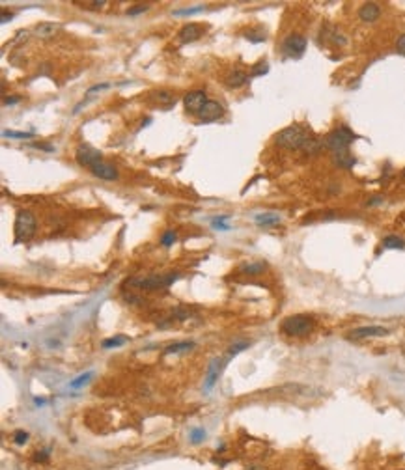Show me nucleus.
Here are the masks:
<instances>
[{
  "mask_svg": "<svg viewBox=\"0 0 405 470\" xmlns=\"http://www.w3.org/2000/svg\"><path fill=\"white\" fill-rule=\"evenodd\" d=\"M310 138L312 136H310V133L304 127L291 125L286 127L284 131H280L277 134V138H275V142H277V146L284 148V150H303Z\"/></svg>",
  "mask_w": 405,
  "mask_h": 470,
  "instance_id": "nucleus-1",
  "label": "nucleus"
},
{
  "mask_svg": "<svg viewBox=\"0 0 405 470\" xmlns=\"http://www.w3.org/2000/svg\"><path fill=\"white\" fill-rule=\"evenodd\" d=\"M355 138H357V136H355L353 131H351L349 127L342 125V127H338V129H334L332 133L327 134V138L323 140V146L329 148L330 151H334V153H344V151H347V148L353 144Z\"/></svg>",
  "mask_w": 405,
  "mask_h": 470,
  "instance_id": "nucleus-2",
  "label": "nucleus"
},
{
  "mask_svg": "<svg viewBox=\"0 0 405 470\" xmlns=\"http://www.w3.org/2000/svg\"><path fill=\"white\" fill-rule=\"evenodd\" d=\"M282 332L287 336H306L312 332L314 328V319L308 315H289L282 321Z\"/></svg>",
  "mask_w": 405,
  "mask_h": 470,
  "instance_id": "nucleus-3",
  "label": "nucleus"
},
{
  "mask_svg": "<svg viewBox=\"0 0 405 470\" xmlns=\"http://www.w3.org/2000/svg\"><path fill=\"white\" fill-rule=\"evenodd\" d=\"M15 243H26L36 234V217L30 211H19L15 218Z\"/></svg>",
  "mask_w": 405,
  "mask_h": 470,
  "instance_id": "nucleus-4",
  "label": "nucleus"
},
{
  "mask_svg": "<svg viewBox=\"0 0 405 470\" xmlns=\"http://www.w3.org/2000/svg\"><path fill=\"white\" fill-rule=\"evenodd\" d=\"M177 278H179L177 273H168V274H153L146 278H131L127 280V284L136 285L140 289H162V287H168L172 282H176Z\"/></svg>",
  "mask_w": 405,
  "mask_h": 470,
  "instance_id": "nucleus-5",
  "label": "nucleus"
},
{
  "mask_svg": "<svg viewBox=\"0 0 405 470\" xmlns=\"http://www.w3.org/2000/svg\"><path fill=\"white\" fill-rule=\"evenodd\" d=\"M75 157L82 166H88V168H93L97 162H101L103 160L101 151L93 150V148H90V146H79V148H77Z\"/></svg>",
  "mask_w": 405,
  "mask_h": 470,
  "instance_id": "nucleus-6",
  "label": "nucleus"
},
{
  "mask_svg": "<svg viewBox=\"0 0 405 470\" xmlns=\"http://www.w3.org/2000/svg\"><path fill=\"white\" fill-rule=\"evenodd\" d=\"M388 334V328L385 327H377V325H370V327H359L353 328L347 338L351 340H366V338H383Z\"/></svg>",
  "mask_w": 405,
  "mask_h": 470,
  "instance_id": "nucleus-7",
  "label": "nucleus"
},
{
  "mask_svg": "<svg viewBox=\"0 0 405 470\" xmlns=\"http://www.w3.org/2000/svg\"><path fill=\"white\" fill-rule=\"evenodd\" d=\"M183 103H185L187 112H191V114H200V110L203 109V105L207 103V97H205V93H203L202 90H194V92L187 93Z\"/></svg>",
  "mask_w": 405,
  "mask_h": 470,
  "instance_id": "nucleus-8",
  "label": "nucleus"
},
{
  "mask_svg": "<svg viewBox=\"0 0 405 470\" xmlns=\"http://www.w3.org/2000/svg\"><path fill=\"white\" fill-rule=\"evenodd\" d=\"M304 49H306V39H304L303 36H299V34L287 36L286 41H284V50H286V54H289V56H301L304 52Z\"/></svg>",
  "mask_w": 405,
  "mask_h": 470,
  "instance_id": "nucleus-9",
  "label": "nucleus"
},
{
  "mask_svg": "<svg viewBox=\"0 0 405 470\" xmlns=\"http://www.w3.org/2000/svg\"><path fill=\"white\" fill-rule=\"evenodd\" d=\"M222 112H224V109L220 107L217 101H207L205 105H203V109L200 110V119L202 121H205V123H209V121H215V119H219L220 116H222Z\"/></svg>",
  "mask_w": 405,
  "mask_h": 470,
  "instance_id": "nucleus-10",
  "label": "nucleus"
},
{
  "mask_svg": "<svg viewBox=\"0 0 405 470\" xmlns=\"http://www.w3.org/2000/svg\"><path fill=\"white\" fill-rule=\"evenodd\" d=\"M92 170V174L95 177H99V179H105V181H114V179H118V170L112 166V164H109V162H97L93 168H90Z\"/></svg>",
  "mask_w": 405,
  "mask_h": 470,
  "instance_id": "nucleus-11",
  "label": "nucleus"
},
{
  "mask_svg": "<svg viewBox=\"0 0 405 470\" xmlns=\"http://www.w3.org/2000/svg\"><path fill=\"white\" fill-rule=\"evenodd\" d=\"M203 28L200 25H185L181 30H179V34H177V38H179V41L181 43H191V41H196L200 36H202Z\"/></svg>",
  "mask_w": 405,
  "mask_h": 470,
  "instance_id": "nucleus-12",
  "label": "nucleus"
},
{
  "mask_svg": "<svg viewBox=\"0 0 405 470\" xmlns=\"http://www.w3.org/2000/svg\"><path fill=\"white\" fill-rule=\"evenodd\" d=\"M379 13H381V9L375 2H368V4H364L363 8L359 9V17L363 19L364 23H373V21L379 17Z\"/></svg>",
  "mask_w": 405,
  "mask_h": 470,
  "instance_id": "nucleus-13",
  "label": "nucleus"
},
{
  "mask_svg": "<svg viewBox=\"0 0 405 470\" xmlns=\"http://www.w3.org/2000/svg\"><path fill=\"white\" fill-rule=\"evenodd\" d=\"M220 364H222L220 358H213L211 364H209V368H207V377H205V390H211L213 385H215V381L219 379Z\"/></svg>",
  "mask_w": 405,
  "mask_h": 470,
  "instance_id": "nucleus-14",
  "label": "nucleus"
},
{
  "mask_svg": "<svg viewBox=\"0 0 405 470\" xmlns=\"http://www.w3.org/2000/svg\"><path fill=\"white\" fill-rule=\"evenodd\" d=\"M246 82H248V77H246L243 71H234V73H230V75L226 77V84H228L230 88H241V86H245Z\"/></svg>",
  "mask_w": 405,
  "mask_h": 470,
  "instance_id": "nucleus-15",
  "label": "nucleus"
},
{
  "mask_svg": "<svg viewBox=\"0 0 405 470\" xmlns=\"http://www.w3.org/2000/svg\"><path fill=\"white\" fill-rule=\"evenodd\" d=\"M254 222L260 224V226H275L280 222V217L277 213H263V215H256Z\"/></svg>",
  "mask_w": 405,
  "mask_h": 470,
  "instance_id": "nucleus-16",
  "label": "nucleus"
},
{
  "mask_svg": "<svg viewBox=\"0 0 405 470\" xmlns=\"http://www.w3.org/2000/svg\"><path fill=\"white\" fill-rule=\"evenodd\" d=\"M58 30H60V25H54V23H43V25H40L38 28H36V34H38L40 38H51V36H54Z\"/></svg>",
  "mask_w": 405,
  "mask_h": 470,
  "instance_id": "nucleus-17",
  "label": "nucleus"
},
{
  "mask_svg": "<svg viewBox=\"0 0 405 470\" xmlns=\"http://www.w3.org/2000/svg\"><path fill=\"white\" fill-rule=\"evenodd\" d=\"M334 162H336L340 168H353L357 159L351 157L347 151H344V153H334Z\"/></svg>",
  "mask_w": 405,
  "mask_h": 470,
  "instance_id": "nucleus-18",
  "label": "nucleus"
},
{
  "mask_svg": "<svg viewBox=\"0 0 405 470\" xmlns=\"http://www.w3.org/2000/svg\"><path fill=\"white\" fill-rule=\"evenodd\" d=\"M265 263L263 261H252V263H246V265H243V273H246V274H260V273H263L265 271Z\"/></svg>",
  "mask_w": 405,
  "mask_h": 470,
  "instance_id": "nucleus-19",
  "label": "nucleus"
},
{
  "mask_svg": "<svg viewBox=\"0 0 405 470\" xmlns=\"http://www.w3.org/2000/svg\"><path fill=\"white\" fill-rule=\"evenodd\" d=\"M194 344L193 342H179V344H172L164 349V354H172V352H181V351H189L193 349Z\"/></svg>",
  "mask_w": 405,
  "mask_h": 470,
  "instance_id": "nucleus-20",
  "label": "nucleus"
},
{
  "mask_svg": "<svg viewBox=\"0 0 405 470\" xmlns=\"http://www.w3.org/2000/svg\"><path fill=\"white\" fill-rule=\"evenodd\" d=\"M153 97H155V101H157L159 105H164V107H172V105H174V97H172V93L164 92V90L155 92L153 93Z\"/></svg>",
  "mask_w": 405,
  "mask_h": 470,
  "instance_id": "nucleus-21",
  "label": "nucleus"
},
{
  "mask_svg": "<svg viewBox=\"0 0 405 470\" xmlns=\"http://www.w3.org/2000/svg\"><path fill=\"white\" fill-rule=\"evenodd\" d=\"M383 246L385 248H404L405 241L402 237H396V235H388L387 239L383 241Z\"/></svg>",
  "mask_w": 405,
  "mask_h": 470,
  "instance_id": "nucleus-22",
  "label": "nucleus"
},
{
  "mask_svg": "<svg viewBox=\"0 0 405 470\" xmlns=\"http://www.w3.org/2000/svg\"><path fill=\"white\" fill-rule=\"evenodd\" d=\"M125 342H127V338L120 336V338H110V340H105L101 345L105 347V349H109V347H120V345H123Z\"/></svg>",
  "mask_w": 405,
  "mask_h": 470,
  "instance_id": "nucleus-23",
  "label": "nucleus"
},
{
  "mask_svg": "<svg viewBox=\"0 0 405 470\" xmlns=\"http://www.w3.org/2000/svg\"><path fill=\"white\" fill-rule=\"evenodd\" d=\"M176 239H177L176 232H174V230H168L166 234L161 237V244H164V246H170V244L176 243Z\"/></svg>",
  "mask_w": 405,
  "mask_h": 470,
  "instance_id": "nucleus-24",
  "label": "nucleus"
},
{
  "mask_svg": "<svg viewBox=\"0 0 405 470\" xmlns=\"http://www.w3.org/2000/svg\"><path fill=\"white\" fill-rule=\"evenodd\" d=\"M88 379H92V371H88V373H84V375L77 377L75 381H71V383H69V386H71V388H81L82 385H86V383H88Z\"/></svg>",
  "mask_w": 405,
  "mask_h": 470,
  "instance_id": "nucleus-25",
  "label": "nucleus"
},
{
  "mask_svg": "<svg viewBox=\"0 0 405 470\" xmlns=\"http://www.w3.org/2000/svg\"><path fill=\"white\" fill-rule=\"evenodd\" d=\"M203 6H194V8H187V9H176L174 11V17H185V15H193V13H198L202 11Z\"/></svg>",
  "mask_w": 405,
  "mask_h": 470,
  "instance_id": "nucleus-26",
  "label": "nucleus"
},
{
  "mask_svg": "<svg viewBox=\"0 0 405 470\" xmlns=\"http://www.w3.org/2000/svg\"><path fill=\"white\" fill-rule=\"evenodd\" d=\"M4 136L6 138H21V140H25V138H30V136H34V133H17V131H4Z\"/></svg>",
  "mask_w": 405,
  "mask_h": 470,
  "instance_id": "nucleus-27",
  "label": "nucleus"
},
{
  "mask_svg": "<svg viewBox=\"0 0 405 470\" xmlns=\"http://www.w3.org/2000/svg\"><path fill=\"white\" fill-rule=\"evenodd\" d=\"M246 347H248V342H237V344H234L232 347H230V354L234 356V354L241 352L243 349H246Z\"/></svg>",
  "mask_w": 405,
  "mask_h": 470,
  "instance_id": "nucleus-28",
  "label": "nucleus"
},
{
  "mask_svg": "<svg viewBox=\"0 0 405 470\" xmlns=\"http://www.w3.org/2000/svg\"><path fill=\"white\" fill-rule=\"evenodd\" d=\"M267 71H269V66H267V64H258V66H254V69H252V77L265 75Z\"/></svg>",
  "mask_w": 405,
  "mask_h": 470,
  "instance_id": "nucleus-29",
  "label": "nucleus"
},
{
  "mask_svg": "<svg viewBox=\"0 0 405 470\" xmlns=\"http://www.w3.org/2000/svg\"><path fill=\"white\" fill-rule=\"evenodd\" d=\"M107 88H110V84L109 82H103V84H95V86H92V88H88V92H86V95L90 97L92 93H95V92H103V90H107Z\"/></svg>",
  "mask_w": 405,
  "mask_h": 470,
  "instance_id": "nucleus-30",
  "label": "nucleus"
},
{
  "mask_svg": "<svg viewBox=\"0 0 405 470\" xmlns=\"http://www.w3.org/2000/svg\"><path fill=\"white\" fill-rule=\"evenodd\" d=\"M150 9V6H146V4H138V6H135V8L127 9V13L129 15H138V13H144V11H148Z\"/></svg>",
  "mask_w": 405,
  "mask_h": 470,
  "instance_id": "nucleus-31",
  "label": "nucleus"
},
{
  "mask_svg": "<svg viewBox=\"0 0 405 470\" xmlns=\"http://www.w3.org/2000/svg\"><path fill=\"white\" fill-rule=\"evenodd\" d=\"M228 215H222V217H219V218H215L213 220V226L215 228H219V230H228V226L224 224V220H228Z\"/></svg>",
  "mask_w": 405,
  "mask_h": 470,
  "instance_id": "nucleus-32",
  "label": "nucleus"
},
{
  "mask_svg": "<svg viewBox=\"0 0 405 470\" xmlns=\"http://www.w3.org/2000/svg\"><path fill=\"white\" fill-rule=\"evenodd\" d=\"M13 440H15V444H25L26 440H28V433H26V431H17V433L13 435Z\"/></svg>",
  "mask_w": 405,
  "mask_h": 470,
  "instance_id": "nucleus-33",
  "label": "nucleus"
},
{
  "mask_svg": "<svg viewBox=\"0 0 405 470\" xmlns=\"http://www.w3.org/2000/svg\"><path fill=\"white\" fill-rule=\"evenodd\" d=\"M396 49H398V52H400V54H404V56H405V34H402V36L398 38Z\"/></svg>",
  "mask_w": 405,
  "mask_h": 470,
  "instance_id": "nucleus-34",
  "label": "nucleus"
},
{
  "mask_svg": "<svg viewBox=\"0 0 405 470\" xmlns=\"http://www.w3.org/2000/svg\"><path fill=\"white\" fill-rule=\"evenodd\" d=\"M34 461L38 463H47L49 461V452H38L34 455Z\"/></svg>",
  "mask_w": 405,
  "mask_h": 470,
  "instance_id": "nucleus-35",
  "label": "nucleus"
},
{
  "mask_svg": "<svg viewBox=\"0 0 405 470\" xmlns=\"http://www.w3.org/2000/svg\"><path fill=\"white\" fill-rule=\"evenodd\" d=\"M202 436H205V433H203V431H200V429H196V431H193V438H194V442H198V438H202Z\"/></svg>",
  "mask_w": 405,
  "mask_h": 470,
  "instance_id": "nucleus-36",
  "label": "nucleus"
},
{
  "mask_svg": "<svg viewBox=\"0 0 405 470\" xmlns=\"http://www.w3.org/2000/svg\"><path fill=\"white\" fill-rule=\"evenodd\" d=\"M11 17H13V13H8V11H4V13H2V19H0V21H2V25H4V23H8Z\"/></svg>",
  "mask_w": 405,
  "mask_h": 470,
  "instance_id": "nucleus-37",
  "label": "nucleus"
},
{
  "mask_svg": "<svg viewBox=\"0 0 405 470\" xmlns=\"http://www.w3.org/2000/svg\"><path fill=\"white\" fill-rule=\"evenodd\" d=\"M4 103H6V105H13V103H19V97H11V99L8 97V99H4Z\"/></svg>",
  "mask_w": 405,
  "mask_h": 470,
  "instance_id": "nucleus-38",
  "label": "nucleus"
},
{
  "mask_svg": "<svg viewBox=\"0 0 405 470\" xmlns=\"http://www.w3.org/2000/svg\"><path fill=\"white\" fill-rule=\"evenodd\" d=\"M105 4H107L105 0H99V2H92V6H93V8H101V6H105Z\"/></svg>",
  "mask_w": 405,
  "mask_h": 470,
  "instance_id": "nucleus-39",
  "label": "nucleus"
},
{
  "mask_svg": "<svg viewBox=\"0 0 405 470\" xmlns=\"http://www.w3.org/2000/svg\"><path fill=\"white\" fill-rule=\"evenodd\" d=\"M404 176H405V170H404Z\"/></svg>",
  "mask_w": 405,
  "mask_h": 470,
  "instance_id": "nucleus-40",
  "label": "nucleus"
}]
</instances>
